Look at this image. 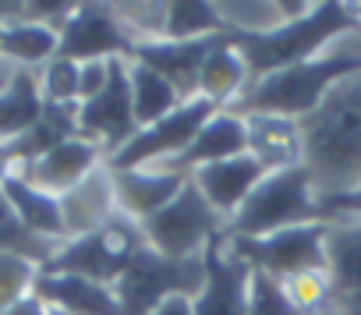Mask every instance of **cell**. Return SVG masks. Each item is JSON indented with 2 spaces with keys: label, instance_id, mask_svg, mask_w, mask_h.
Here are the masks:
<instances>
[{
  "label": "cell",
  "instance_id": "cell-1",
  "mask_svg": "<svg viewBox=\"0 0 361 315\" xmlns=\"http://www.w3.org/2000/svg\"><path fill=\"white\" fill-rule=\"evenodd\" d=\"M305 167L319 195H343L361 188V75L343 78L301 121Z\"/></svg>",
  "mask_w": 361,
  "mask_h": 315
},
{
  "label": "cell",
  "instance_id": "cell-2",
  "mask_svg": "<svg viewBox=\"0 0 361 315\" xmlns=\"http://www.w3.org/2000/svg\"><path fill=\"white\" fill-rule=\"evenodd\" d=\"M347 36H361V22L350 11V4H336V0H322L312 4L308 15L294 18V22H280L273 29H245L238 25L231 32V43L241 50L252 82L266 78L273 71L315 61L319 54H326L336 39Z\"/></svg>",
  "mask_w": 361,
  "mask_h": 315
},
{
  "label": "cell",
  "instance_id": "cell-3",
  "mask_svg": "<svg viewBox=\"0 0 361 315\" xmlns=\"http://www.w3.org/2000/svg\"><path fill=\"white\" fill-rule=\"evenodd\" d=\"M350 75H361V47H329L315 61H305V64L248 82L245 96L231 110L238 117L276 113V117L305 121L308 113L319 110V103L333 92V85H340Z\"/></svg>",
  "mask_w": 361,
  "mask_h": 315
},
{
  "label": "cell",
  "instance_id": "cell-4",
  "mask_svg": "<svg viewBox=\"0 0 361 315\" xmlns=\"http://www.w3.org/2000/svg\"><path fill=\"white\" fill-rule=\"evenodd\" d=\"M319 220L322 216H319L315 178L301 163V167H290V171L266 174L252 188V195L241 202V209L231 216L224 237H266V234L301 227V223H319Z\"/></svg>",
  "mask_w": 361,
  "mask_h": 315
},
{
  "label": "cell",
  "instance_id": "cell-5",
  "mask_svg": "<svg viewBox=\"0 0 361 315\" xmlns=\"http://www.w3.org/2000/svg\"><path fill=\"white\" fill-rule=\"evenodd\" d=\"M145 245V234L135 220L114 213L103 227L82 234V237H68L57 245V252L50 255V262H43V273H68V276H85L96 283L114 287L124 273V266L131 262V255Z\"/></svg>",
  "mask_w": 361,
  "mask_h": 315
},
{
  "label": "cell",
  "instance_id": "cell-6",
  "mask_svg": "<svg viewBox=\"0 0 361 315\" xmlns=\"http://www.w3.org/2000/svg\"><path fill=\"white\" fill-rule=\"evenodd\" d=\"M206 283V262L195 259H166L156 248L142 245L131 262L124 266L121 280L114 283V294L121 301V315H152L166 297L188 294L195 297Z\"/></svg>",
  "mask_w": 361,
  "mask_h": 315
},
{
  "label": "cell",
  "instance_id": "cell-7",
  "mask_svg": "<svg viewBox=\"0 0 361 315\" xmlns=\"http://www.w3.org/2000/svg\"><path fill=\"white\" fill-rule=\"evenodd\" d=\"M138 227L145 234V245L166 259H195L206 252L213 237L227 234V220L206 202V195L195 188L192 178L170 206H163L156 216H149Z\"/></svg>",
  "mask_w": 361,
  "mask_h": 315
},
{
  "label": "cell",
  "instance_id": "cell-8",
  "mask_svg": "<svg viewBox=\"0 0 361 315\" xmlns=\"http://www.w3.org/2000/svg\"><path fill=\"white\" fill-rule=\"evenodd\" d=\"M213 113H216V106L206 103L202 96L185 99L163 121H156L149 128H138L106 160V167L110 171H138V167H163V163L177 160V156L192 145V138L199 135V128Z\"/></svg>",
  "mask_w": 361,
  "mask_h": 315
},
{
  "label": "cell",
  "instance_id": "cell-9",
  "mask_svg": "<svg viewBox=\"0 0 361 315\" xmlns=\"http://www.w3.org/2000/svg\"><path fill=\"white\" fill-rule=\"evenodd\" d=\"M326 237H329V223L319 220V223L287 227V230H276L266 237H227V245L255 273H266L273 280H287V276L305 273V269H329Z\"/></svg>",
  "mask_w": 361,
  "mask_h": 315
},
{
  "label": "cell",
  "instance_id": "cell-10",
  "mask_svg": "<svg viewBox=\"0 0 361 315\" xmlns=\"http://www.w3.org/2000/svg\"><path fill=\"white\" fill-rule=\"evenodd\" d=\"M57 57L89 64V61H131L138 36L128 29L117 8L106 4H75L57 25Z\"/></svg>",
  "mask_w": 361,
  "mask_h": 315
},
{
  "label": "cell",
  "instance_id": "cell-11",
  "mask_svg": "<svg viewBox=\"0 0 361 315\" xmlns=\"http://www.w3.org/2000/svg\"><path fill=\"white\" fill-rule=\"evenodd\" d=\"M135 131H138V124H135V106H131L128 61H110V78H106L103 92L78 103V135L92 138L110 160Z\"/></svg>",
  "mask_w": 361,
  "mask_h": 315
},
{
  "label": "cell",
  "instance_id": "cell-12",
  "mask_svg": "<svg viewBox=\"0 0 361 315\" xmlns=\"http://www.w3.org/2000/svg\"><path fill=\"white\" fill-rule=\"evenodd\" d=\"M202 262H206V283L192 297V311L195 315H248L252 266L231 252L224 234L206 245Z\"/></svg>",
  "mask_w": 361,
  "mask_h": 315
},
{
  "label": "cell",
  "instance_id": "cell-13",
  "mask_svg": "<svg viewBox=\"0 0 361 315\" xmlns=\"http://www.w3.org/2000/svg\"><path fill=\"white\" fill-rule=\"evenodd\" d=\"M103 163H106V152H103L92 138L75 135V138L61 142L57 149H50L47 156H39L36 163L22 167L18 174L29 178L36 188H43V192H50V195L61 199V195H68L71 188H78L89 174H96Z\"/></svg>",
  "mask_w": 361,
  "mask_h": 315
},
{
  "label": "cell",
  "instance_id": "cell-14",
  "mask_svg": "<svg viewBox=\"0 0 361 315\" xmlns=\"http://www.w3.org/2000/svg\"><path fill=\"white\" fill-rule=\"evenodd\" d=\"M110 171V167H106ZM185 174H173L166 167H138V171H110V185H114V206L121 216L145 223L149 216H156L163 206H170L180 188H185Z\"/></svg>",
  "mask_w": 361,
  "mask_h": 315
},
{
  "label": "cell",
  "instance_id": "cell-15",
  "mask_svg": "<svg viewBox=\"0 0 361 315\" xmlns=\"http://www.w3.org/2000/svg\"><path fill=\"white\" fill-rule=\"evenodd\" d=\"M245 152H248L245 117H238L234 110H216V113L199 128V135L192 138V145L180 152L177 160H170V163H163V167L173 171V174L192 178L199 167L224 163V160H234V156H245Z\"/></svg>",
  "mask_w": 361,
  "mask_h": 315
},
{
  "label": "cell",
  "instance_id": "cell-16",
  "mask_svg": "<svg viewBox=\"0 0 361 315\" xmlns=\"http://www.w3.org/2000/svg\"><path fill=\"white\" fill-rule=\"evenodd\" d=\"M248 128V156L259 160L266 174L290 171L305 163V135L301 121L276 117V113H245Z\"/></svg>",
  "mask_w": 361,
  "mask_h": 315
},
{
  "label": "cell",
  "instance_id": "cell-17",
  "mask_svg": "<svg viewBox=\"0 0 361 315\" xmlns=\"http://www.w3.org/2000/svg\"><path fill=\"white\" fill-rule=\"evenodd\" d=\"M231 36V32H227ZM224 36H209V39H192V43H170V39H138L131 61L149 64L152 71H159L180 96L192 99L195 96V78L202 61L209 57V50L220 43Z\"/></svg>",
  "mask_w": 361,
  "mask_h": 315
},
{
  "label": "cell",
  "instance_id": "cell-18",
  "mask_svg": "<svg viewBox=\"0 0 361 315\" xmlns=\"http://www.w3.org/2000/svg\"><path fill=\"white\" fill-rule=\"evenodd\" d=\"M32 294L64 315H121V301L114 287L85 280V276H68V273H43L36 276Z\"/></svg>",
  "mask_w": 361,
  "mask_h": 315
},
{
  "label": "cell",
  "instance_id": "cell-19",
  "mask_svg": "<svg viewBox=\"0 0 361 315\" xmlns=\"http://www.w3.org/2000/svg\"><path fill=\"white\" fill-rule=\"evenodd\" d=\"M266 178V171L259 167V160L252 156H234V160H224V163H209V167H199L192 174L195 188L206 195V202L231 223V216L241 209V202L252 195V188Z\"/></svg>",
  "mask_w": 361,
  "mask_h": 315
},
{
  "label": "cell",
  "instance_id": "cell-20",
  "mask_svg": "<svg viewBox=\"0 0 361 315\" xmlns=\"http://www.w3.org/2000/svg\"><path fill=\"white\" fill-rule=\"evenodd\" d=\"M252 75H248V64L241 57V50L231 43V36H224L209 57L202 61L199 68V78H195V96H202L206 103H213L216 110H231L245 89H248Z\"/></svg>",
  "mask_w": 361,
  "mask_h": 315
},
{
  "label": "cell",
  "instance_id": "cell-21",
  "mask_svg": "<svg viewBox=\"0 0 361 315\" xmlns=\"http://www.w3.org/2000/svg\"><path fill=\"white\" fill-rule=\"evenodd\" d=\"M61 213H64V230H68V237H82V234L103 227V223L117 213L106 163H103L96 174H89L78 188H71L68 195H61Z\"/></svg>",
  "mask_w": 361,
  "mask_h": 315
},
{
  "label": "cell",
  "instance_id": "cell-22",
  "mask_svg": "<svg viewBox=\"0 0 361 315\" xmlns=\"http://www.w3.org/2000/svg\"><path fill=\"white\" fill-rule=\"evenodd\" d=\"M0 192H4V199L11 202V209L18 213V220H22L32 234H39V237L54 241V245L68 241L64 213H61V199H57V195L36 188V185H32L29 178H22V174H11L8 185L0 188Z\"/></svg>",
  "mask_w": 361,
  "mask_h": 315
},
{
  "label": "cell",
  "instance_id": "cell-23",
  "mask_svg": "<svg viewBox=\"0 0 361 315\" xmlns=\"http://www.w3.org/2000/svg\"><path fill=\"white\" fill-rule=\"evenodd\" d=\"M57 43H61L57 25L29 18V15L11 18L0 29V57L11 61L15 68H25V71L50 64L57 57Z\"/></svg>",
  "mask_w": 361,
  "mask_h": 315
},
{
  "label": "cell",
  "instance_id": "cell-24",
  "mask_svg": "<svg viewBox=\"0 0 361 315\" xmlns=\"http://www.w3.org/2000/svg\"><path fill=\"white\" fill-rule=\"evenodd\" d=\"M234 29H238V22H231L220 8L206 4V0H195V4H159V29L152 39L192 43V39L227 36Z\"/></svg>",
  "mask_w": 361,
  "mask_h": 315
},
{
  "label": "cell",
  "instance_id": "cell-25",
  "mask_svg": "<svg viewBox=\"0 0 361 315\" xmlns=\"http://www.w3.org/2000/svg\"><path fill=\"white\" fill-rule=\"evenodd\" d=\"M43 92L39 78L25 68H15L0 85V142L22 138L43 117Z\"/></svg>",
  "mask_w": 361,
  "mask_h": 315
},
{
  "label": "cell",
  "instance_id": "cell-26",
  "mask_svg": "<svg viewBox=\"0 0 361 315\" xmlns=\"http://www.w3.org/2000/svg\"><path fill=\"white\" fill-rule=\"evenodd\" d=\"M326 259H329V276H333V297L361 294V220L329 223Z\"/></svg>",
  "mask_w": 361,
  "mask_h": 315
},
{
  "label": "cell",
  "instance_id": "cell-27",
  "mask_svg": "<svg viewBox=\"0 0 361 315\" xmlns=\"http://www.w3.org/2000/svg\"><path fill=\"white\" fill-rule=\"evenodd\" d=\"M128 75H131V106H135V124L149 128L156 121H163L166 113H173L185 96H180L159 71H152L149 64L128 61Z\"/></svg>",
  "mask_w": 361,
  "mask_h": 315
},
{
  "label": "cell",
  "instance_id": "cell-28",
  "mask_svg": "<svg viewBox=\"0 0 361 315\" xmlns=\"http://www.w3.org/2000/svg\"><path fill=\"white\" fill-rule=\"evenodd\" d=\"M0 252L22 255V259H29V262H36V266L50 262V255L57 252L54 241L32 234V230L18 220V213L11 209V202L4 199V192H0Z\"/></svg>",
  "mask_w": 361,
  "mask_h": 315
},
{
  "label": "cell",
  "instance_id": "cell-29",
  "mask_svg": "<svg viewBox=\"0 0 361 315\" xmlns=\"http://www.w3.org/2000/svg\"><path fill=\"white\" fill-rule=\"evenodd\" d=\"M280 287L301 315H322V311L333 308V276H329V269L294 273V276L280 280Z\"/></svg>",
  "mask_w": 361,
  "mask_h": 315
},
{
  "label": "cell",
  "instance_id": "cell-30",
  "mask_svg": "<svg viewBox=\"0 0 361 315\" xmlns=\"http://www.w3.org/2000/svg\"><path fill=\"white\" fill-rule=\"evenodd\" d=\"M36 276H39L36 262L11 255V252H0V315L11 311L15 304H22L25 297H32Z\"/></svg>",
  "mask_w": 361,
  "mask_h": 315
},
{
  "label": "cell",
  "instance_id": "cell-31",
  "mask_svg": "<svg viewBox=\"0 0 361 315\" xmlns=\"http://www.w3.org/2000/svg\"><path fill=\"white\" fill-rule=\"evenodd\" d=\"M78 71L82 64L54 57L50 64H43L39 71V92L43 103H57V106H78Z\"/></svg>",
  "mask_w": 361,
  "mask_h": 315
},
{
  "label": "cell",
  "instance_id": "cell-32",
  "mask_svg": "<svg viewBox=\"0 0 361 315\" xmlns=\"http://www.w3.org/2000/svg\"><path fill=\"white\" fill-rule=\"evenodd\" d=\"M248 315H301V311L287 301V294H283L280 280H273V276H266V273H255V269H252Z\"/></svg>",
  "mask_w": 361,
  "mask_h": 315
},
{
  "label": "cell",
  "instance_id": "cell-33",
  "mask_svg": "<svg viewBox=\"0 0 361 315\" xmlns=\"http://www.w3.org/2000/svg\"><path fill=\"white\" fill-rule=\"evenodd\" d=\"M319 216H322L326 223L361 220V188L343 192V195H319Z\"/></svg>",
  "mask_w": 361,
  "mask_h": 315
},
{
  "label": "cell",
  "instance_id": "cell-34",
  "mask_svg": "<svg viewBox=\"0 0 361 315\" xmlns=\"http://www.w3.org/2000/svg\"><path fill=\"white\" fill-rule=\"evenodd\" d=\"M106 78H110V61H89V64H82V71H78V103L92 99L96 92H103Z\"/></svg>",
  "mask_w": 361,
  "mask_h": 315
},
{
  "label": "cell",
  "instance_id": "cell-35",
  "mask_svg": "<svg viewBox=\"0 0 361 315\" xmlns=\"http://www.w3.org/2000/svg\"><path fill=\"white\" fill-rule=\"evenodd\" d=\"M152 315H195V311H192V297H188V294H173V297H166Z\"/></svg>",
  "mask_w": 361,
  "mask_h": 315
},
{
  "label": "cell",
  "instance_id": "cell-36",
  "mask_svg": "<svg viewBox=\"0 0 361 315\" xmlns=\"http://www.w3.org/2000/svg\"><path fill=\"white\" fill-rule=\"evenodd\" d=\"M11 174H18V160H15L11 145H8V142H0V188L8 185V178H11Z\"/></svg>",
  "mask_w": 361,
  "mask_h": 315
},
{
  "label": "cell",
  "instance_id": "cell-37",
  "mask_svg": "<svg viewBox=\"0 0 361 315\" xmlns=\"http://www.w3.org/2000/svg\"><path fill=\"white\" fill-rule=\"evenodd\" d=\"M4 315H47V304L32 294V297H25L22 304H15L11 311H4Z\"/></svg>",
  "mask_w": 361,
  "mask_h": 315
},
{
  "label": "cell",
  "instance_id": "cell-38",
  "mask_svg": "<svg viewBox=\"0 0 361 315\" xmlns=\"http://www.w3.org/2000/svg\"><path fill=\"white\" fill-rule=\"evenodd\" d=\"M333 315H361V294H354V297H333Z\"/></svg>",
  "mask_w": 361,
  "mask_h": 315
},
{
  "label": "cell",
  "instance_id": "cell-39",
  "mask_svg": "<svg viewBox=\"0 0 361 315\" xmlns=\"http://www.w3.org/2000/svg\"><path fill=\"white\" fill-rule=\"evenodd\" d=\"M47 315H64V311H54V308H47Z\"/></svg>",
  "mask_w": 361,
  "mask_h": 315
},
{
  "label": "cell",
  "instance_id": "cell-40",
  "mask_svg": "<svg viewBox=\"0 0 361 315\" xmlns=\"http://www.w3.org/2000/svg\"><path fill=\"white\" fill-rule=\"evenodd\" d=\"M322 315H333V308H329V311H322Z\"/></svg>",
  "mask_w": 361,
  "mask_h": 315
},
{
  "label": "cell",
  "instance_id": "cell-41",
  "mask_svg": "<svg viewBox=\"0 0 361 315\" xmlns=\"http://www.w3.org/2000/svg\"><path fill=\"white\" fill-rule=\"evenodd\" d=\"M0 29H4V22H0Z\"/></svg>",
  "mask_w": 361,
  "mask_h": 315
}]
</instances>
